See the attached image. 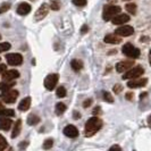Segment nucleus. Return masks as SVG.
Returning a JSON list of instances; mask_svg holds the SVG:
<instances>
[{
	"instance_id": "nucleus-1",
	"label": "nucleus",
	"mask_w": 151,
	"mask_h": 151,
	"mask_svg": "<svg viewBox=\"0 0 151 151\" xmlns=\"http://www.w3.org/2000/svg\"><path fill=\"white\" fill-rule=\"evenodd\" d=\"M102 127V121L98 117H91L85 124V136H92Z\"/></svg>"
},
{
	"instance_id": "nucleus-2",
	"label": "nucleus",
	"mask_w": 151,
	"mask_h": 151,
	"mask_svg": "<svg viewBox=\"0 0 151 151\" xmlns=\"http://www.w3.org/2000/svg\"><path fill=\"white\" fill-rule=\"evenodd\" d=\"M122 10V8L119 6H115V5H107L104 7V13H102V18L108 22L113 18L115 15L119 14Z\"/></svg>"
},
{
	"instance_id": "nucleus-3",
	"label": "nucleus",
	"mask_w": 151,
	"mask_h": 151,
	"mask_svg": "<svg viewBox=\"0 0 151 151\" xmlns=\"http://www.w3.org/2000/svg\"><path fill=\"white\" fill-rule=\"evenodd\" d=\"M144 73V68L142 66H135V67H131L129 69L126 70V73H124L123 78L125 80H132V78H136L142 76Z\"/></svg>"
},
{
	"instance_id": "nucleus-4",
	"label": "nucleus",
	"mask_w": 151,
	"mask_h": 151,
	"mask_svg": "<svg viewBox=\"0 0 151 151\" xmlns=\"http://www.w3.org/2000/svg\"><path fill=\"white\" fill-rule=\"evenodd\" d=\"M17 97H18V91L10 90V89L4 91V92L0 94L1 100H2L4 102H6V104H14L16 101V99H17Z\"/></svg>"
},
{
	"instance_id": "nucleus-5",
	"label": "nucleus",
	"mask_w": 151,
	"mask_h": 151,
	"mask_svg": "<svg viewBox=\"0 0 151 151\" xmlns=\"http://www.w3.org/2000/svg\"><path fill=\"white\" fill-rule=\"evenodd\" d=\"M123 53L125 55V56H127L129 58H137L139 56H140V50L135 48L133 45H131V43H126V45H123Z\"/></svg>"
},
{
	"instance_id": "nucleus-6",
	"label": "nucleus",
	"mask_w": 151,
	"mask_h": 151,
	"mask_svg": "<svg viewBox=\"0 0 151 151\" xmlns=\"http://www.w3.org/2000/svg\"><path fill=\"white\" fill-rule=\"evenodd\" d=\"M58 83V75L57 74H49L45 78V88L47 90L52 91Z\"/></svg>"
},
{
	"instance_id": "nucleus-7",
	"label": "nucleus",
	"mask_w": 151,
	"mask_h": 151,
	"mask_svg": "<svg viewBox=\"0 0 151 151\" xmlns=\"http://www.w3.org/2000/svg\"><path fill=\"white\" fill-rule=\"evenodd\" d=\"M6 59L10 66H18L23 63V57L19 53H8Z\"/></svg>"
},
{
	"instance_id": "nucleus-8",
	"label": "nucleus",
	"mask_w": 151,
	"mask_h": 151,
	"mask_svg": "<svg viewBox=\"0 0 151 151\" xmlns=\"http://www.w3.org/2000/svg\"><path fill=\"white\" fill-rule=\"evenodd\" d=\"M133 33H134V29L129 25H123L115 31V34H117L119 37H129Z\"/></svg>"
},
{
	"instance_id": "nucleus-9",
	"label": "nucleus",
	"mask_w": 151,
	"mask_h": 151,
	"mask_svg": "<svg viewBox=\"0 0 151 151\" xmlns=\"http://www.w3.org/2000/svg\"><path fill=\"white\" fill-rule=\"evenodd\" d=\"M148 83V78H132L131 81L127 82V86L131 89H137V88H142Z\"/></svg>"
},
{
	"instance_id": "nucleus-10",
	"label": "nucleus",
	"mask_w": 151,
	"mask_h": 151,
	"mask_svg": "<svg viewBox=\"0 0 151 151\" xmlns=\"http://www.w3.org/2000/svg\"><path fill=\"white\" fill-rule=\"evenodd\" d=\"M133 66H134V60H124L116 65V70L118 73H124V72H126L127 69H129Z\"/></svg>"
},
{
	"instance_id": "nucleus-11",
	"label": "nucleus",
	"mask_w": 151,
	"mask_h": 151,
	"mask_svg": "<svg viewBox=\"0 0 151 151\" xmlns=\"http://www.w3.org/2000/svg\"><path fill=\"white\" fill-rule=\"evenodd\" d=\"M48 13H49V6H48L47 4H43V5L35 12V15H34L35 21H41V19H43L45 16L48 15Z\"/></svg>"
},
{
	"instance_id": "nucleus-12",
	"label": "nucleus",
	"mask_w": 151,
	"mask_h": 151,
	"mask_svg": "<svg viewBox=\"0 0 151 151\" xmlns=\"http://www.w3.org/2000/svg\"><path fill=\"white\" fill-rule=\"evenodd\" d=\"M113 24L115 25H121V24H125V23H127L129 21V15H125V14H117V15H115L110 19Z\"/></svg>"
},
{
	"instance_id": "nucleus-13",
	"label": "nucleus",
	"mask_w": 151,
	"mask_h": 151,
	"mask_svg": "<svg viewBox=\"0 0 151 151\" xmlns=\"http://www.w3.org/2000/svg\"><path fill=\"white\" fill-rule=\"evenodd\" d=\"M19 76V73L16 69H9V70H5L2 73V78L4 81H14Z\"/></svg>"
},
{
	"instance_id": "nucleus-14",
	"label": "nucleus",
	"mask_w": 151,
	"mask_h": 151,
	"mask_svg": "<svg viewBox=\"0 0 151 151\" xmlns=\"http://www.w3.org/2000/svg\"><path fill=\"white\" fill-rule=\"evenodd\" d=\"M64 134L68 137H72V139H74L76 136H78V131L76 129L75 126H73V125H67L65 129H64Z\"/></svg>"
},
{
	"instance_id": "nucleus-15",
	"label": "nucleus",
	"mask_w": 151,
	"mask_h": 151,
	"mask_svg": "<svg viewBox=\"0 0 151 151\" xmlns=\"http://www.w3.org/2000/svg\"><path fill=\"white\" fill-rule=\"evenodd\" d=\"M13 125V121L10 118H8L6 116L0 117V129L2 131H8L10 129V126Z\"/></svg>"
},
{
	"instance_id": "nucleus-16",
	"label": "nucleus",
	"mask_w": 151,
	"mask_h": 151,
	"mask_svg": "<svg viewBox=\"0 0 151 151\" xmlns=\"http://www.w3.org/2000/svg\"><path fill=\"white\" fill-rule=\"evenodd\" d=\"M105 42L110 43V45H118L122 42V39L117 34H107L105 37Z\"/></svg>"
},
{
	"instance_id": "nucleus-17",
	"label": "nucleus",
	"mask_w": 151,
	"mask_h": 151,
	"mask_svg": "<svg viewBox=\"0 0 151 151\" xmlns=\"http://www.w3.org/2000/svg\"><path fill=\"white\" fill-rule=\"evenodd\" d=\"M31 12V6L29 4H26V2H22V4H19V6L17 7V14L18 15H27L29 13Z\"/></svg>"
},
{
	"instance_id": "nucleus-18",
	"label": "nucleus",
	"mask_w": 151,
	"mask_h": 151,
	"mask_svg": "<svg viewBox=\"0 0 151 151\" xmlns=\"http://www.w3.org/2000/svg\"><path fill=\"white\" fill-rule=\"evenodd\" d=\"M30 106H31V97H26V98H24L22 101L19 102L18 109H19L21 111H26V110L30 109Z\"/></svg>"
},
{
	"instance_id": "nucleus-19",
	"label": "nucleus",
	"mask_w": 151,
	"mask_h": 151,
	"mask_svg": "<svg viewBox=\"0 0 151 151\" xmlns=\"http://www.w3.org/2000/svg\"><path fill=\"white\" fill-rule=\"evenodd\" d=\"M21 129H22V121L18 119V121L15 123V125H14V129H13L12 137H13V139L17 137V136L19 135V133H21Z\"/></svg>"
},
{
	"instance_id": "nucleus-20",
	"label": "nucleus",
	"mask_w": 151,
	"mask_h": 151,
	"mask_svg": "<svg viewBox=\"0 0 151 151\" xmlns=\"http://www.w3.org/2000/svg\"><path fill=\"white\" fill-rule=\"evenodd\" d=\"M70 66H72V68L75 72H80L83 68V63H82V60H80V59H73V60L70 61Z\"/></svg>"
},
{
	"instance_id": "nucleus-21",
	"label": "nucleus",
	"mask_w": 151,
	"mask_h": 151,
	"mask_svg": "<svg viewBox=\"0 0 151 151\" xmlns=\"http://www.w3.org/2000/svg\"><path fill=\"white\" fill-rule=\"evenodd\" d=\"M40 123V117H39L38 115H30L29 116V118H27V124L29 125H37V124H39Z\"/></svg>"
},
{
	"instance_id": "nucleus-22",
	"label": "nucleus",
	"mask_w": 151,
	"mask_h": 151,
	"mask_svg": "<svg viewBox=\"0 0 151 151\" xmlns=\"http://www.w3.org/2000/svg\"><path fill=\"white\" fill-rule=\"evenodd\" d=\"M15 85V82L14 81H5V82H2V83H0V91H6L8 89H10L12 86H14Z\"/></svg>"
},
{
	"instance_id": "nucleus-23",
	"label": "nucleus",
	"mask_w": 151,
	"mask_h": 151,
	"mask_svg": "<svg viewBox=\"0 0 151 151\" xmlns=\"http://www.w3.org/2000/svg\"><path fill=\"white\" fill-rule=\"evenodd\" d=\"M65 110H66V106H65V104L58 102V104L56 105V109H55V113L57 114V115H61L63 113H65Z\"/></svg>"
},
{
	"instance_id": "nucleus-24",
	"label": "nucleus",
	"mask_w": 151,
	"mask_h": 151,
	"mask_svg": "<svg viewBox=\"0 0 151 151\" xmlns=\"http://www.w3.org/2000/svg\"><path fill=\"white\" fill-rule=\"evenodd\" d=\"M52 10H58L60 8V1L59 0H50V6Z\"/></svg>"
},
{
	"instance_id": "nucleus-25",
	"label": "nucleus",
	"mask_w": 151,
	"mask_h": 151,
	"mask_svg": "<svg viewBox=\"0 0 151 151\" xmlns=\"http://www.w3.org/2000/svg\"><path fill=\"white\" fill-rule=\"evenodd\" d=\"M0 116H6V117H12V116H15V111L13 109H4L1 113H0Z\"/></svg>"
},
{
	"instance_id": "nucleus-26",
	"label": "nucleus",
	"mask_w": 151,
	"mask_h": 151,
	"mask_svg": "<svg viewBox=\"0 0 151 151\" xmlns=\"http://www.w3.org/2000/svg\"><path fill=\"white\" fill-rule=\"evenodd\" d=\"M57 97H59V98H65L66 97V89L64 88V86H59L58 89H57Z\"/></svg>"
},
{
	"instance_id": "nucleus-27",
	"label": "nucleus",
	"mask_w": 151,
	"mask_h": 151,
	"mask_svg": "<svg viewBox=\"0 0 151 151\" xmlns=\"http://www.w3.org/2000/svg\"><path fill=\"white\" fill-rule=\"evenodd\" d=\"M126 10L129 12V14H135L136 13V5L135 4H127L126 5Z\"/></svg>"
},
{
	"instance_id": "nucleus-28",
	"label": "nucleus",
	"mask_w": 151,
	"mask_h": 151,
	"mask_svg": "<svg viewBox=\"0 0 151 151\" xmlns=\"http://www.w3.org/2000/svg\"><path fill=\"white\" fill-rule=\"evenodd\" d=\"M7 141H6V139L2 135H0V151L5 150L6 148H7Z\"/></svg>"
},
{
	"instance_id": "nucleus-29",
	"label": "nucleus",
	"mask_w": 151,
	"mask_h": 151,
	"mask_svg": "<svg viewBox=\"0 0 151 151\" xmlns=\"http://www.w3.org/2000/svg\"><path fill=\"white\" fill-rule=\"evenodd\" d=\"M10 49V45L8 42H1L0 43V52H5Z\"/></svg>"
},
{
	"instance_id": "nucleus-30",
	"label": "nucleus",
	"mask_w": 151,
	"mask_h": 151,
	"mask_svg": "<svg viewBox=\"0 0 151 151\" xmlns=\"http://www.w3.org/2000/svg\"><path fill=\"white\" fill-rule=\"evenodd\" d=\"M53 145V140L52 139H47L43 142V149H50Z\"/></svg>"
},
{
	"instance_id": "nucleus-31",
	"label": "nucleus",
	"mask_w": 151,
	"mask_h": 151,
	"mask_svg": "<svg viewBox=\"0 0 151 151\" xmlns=\"http://www.w3.org/2000/svg\"><path fill=\"white\" fill-rule=\"evenodd\" d=\"M9 8H10V4H9V2L2 4V5L0 6V14H4V13H6L7 10H9Z\"/></svg>"
},
{
	"instance_id": "nucleus-32",
	"label": "nucleus",
	"mask_w": 151,
	"mask_h": 151,
	"mask_svg": "<svg viewBox=\"0 0 151 151\" xmlns=\"http://www.w3.org/2000/svg\"><path fill=\"white\" fill-rule=\"evenodd\" d=\"M104 100L105 101H107V102H114V98L113 96L109 93V92H104Z\"/></svg>"
},
{
	"instance_id": "nucleus-33",
	"label": "nucleus",
	"mask_w": 151,
	"mask_h": 151,
	"mask_svg": "<svg viewBox=\"0 0 151 151\" xmlns=\"http://www.w3.org/2000/svg\"><path fill=\"white\" fill-rule=\"evenodd\" d=\"M73 4L78 7H83L86 5V0H73Z\"/></svg>"
},
{
	"instance_id": "nucleus-34",
	"label": "nucleus",
	"mask_w": 151,
	"mask_h": 151,
	"mask_svg": "<svg viewBox=\"0 0 151 151\" xmlns=\"http://www.w3.org/2000/svg\"><path fill=\"white\" fill-rule=\"evenodd\" d=\"M122 90H123V86H122L121 84H116V85L114 86V92H115V93H121Z\"/></svg>"
},
{
	"instance_id": "nucleus-35",
	"label": "nucleus",
	"mask_w": 151,
	"mask_h": 151,
	"mask_svg": "<svg viewBox=\"0 0 151 151\" xmlns=\"http://www.w3.org/2000/svg\"><path fill=\"white\" fill-rule=\"evenodd\" d=\"M91 104H92V100H91V99H88V100H85L83 102V107L84 108H88V107L91 106Z\"/></svg>"
},
{
	"instance_id": "nucleus-36",
	"label": "nucleus",
	"mask_w": 151,
	"mask_h": 151,
	"mask_svg": "<svg viewBox=\"0 0 151 151\" xmlns=\"http://www.w3.org/2000/svg\"><path fill=\"white\" fill-rule=\"evenodd\" d=\"M6 69H7V67H6V65H5V64H0V74H1V73H4Z\"/></svg>"
},
{
	"instance_id": "nucleus-37",
	"label": "nucleus",
	"mask_w": 151,
	"mask_h": 151,
	"mask_svg": "<svg viewBox=\"0 0 151 151\" xmlns=\"http://www.w3.org/2000/svg\"><path fill=\"white\" fill-rule=\"evenodd\" d=\"M89 31V26L88 25H83V27H82V30H81V33H85V32H88Z\"/></svg>"
},
{
	"instance_id": "nucleus-38",
	"label": "nucleus",
	"mask_w": 151,
	"mask_h": 151,
	"mask_svg": "<svg viewBox=\"0 0 151 151\" xmlns=\"http://www.w3.org/2000/svg\"><path fill=\"white\" fill-rule=\"evenodd\" d=\"M101 113V109H100V107H97V108H94V110H93V115H97V114H100Z\"/></svg>"
},
{
	"instance_id": "nucleus-39",
	"label": "nucleus",
	"mask_w": 151,
	"mask_h": 151,
	"mask_svg": "<svg viewBox=\"0 0 151 151\" xmlns=\"http://www.w3.org/2000/svg\"><path fill=\"white\" fill-rule=\"evenodd\" d=\"M110 150H122V148L118 147V145H113V147L110 148Z\"/></svg>"
},
{
	"instance_id": "nucleus-40",
	"label": "nucleus",
	"mask_w": 151,
	"mask_h": 151,
	"mask_svg": "<svg viewBox=\"0 0 151 151\" xmlns=\"http://www.w3.org/2000/svg\"><path fill=\"white\" fill-rule=\"evenodd\" d=\"M126 99L127 100H132L133 99V94L132 93H126Z\"/></svg>"
},
{
	"instance_id": "nucleus-41",
	"label": "nucleus",
	"mask_w": 151,
	"mask_h": 151,
	"mask_svg": "<svg viewBox=\"0 0 151 151\" xmlns=\"http://www.w3.org/2000/svg\"><path fill=\"white\" fill-rule=\"evenodd\" d=\"M80 117H81V114L80 113H74V118H75V119H77V118H80Z\"/></svg>"
},
{
	"instance_id": "nucleus-42",
	"label": "nucleus",
	"mask_w": 151,
	"mask_h": 151,
	"mask_svg": "<svg viewBox=\"0 0 151 151\" xmlns=\"http://www.w3.org/2000/svg\"><path fill=\"white\" fill-rule=\"evenodd\" d=\"M147 94H148L147 92H144V93H141V96H140V98H141V100H142V99L145 98V96H147Z\"/></svg>"
},
{
	"instance_id": "nucleus-43",
	"label": "nucleus",
	"mask_w": 151,
	"mask_h": 151,
	"mask_svg": "<svg viewBox=\"0 0 151 151\" xmlns=\"http://www.w3.org/2000/svg\"><path fill=\"white\" fill-rule=\"evenodd\" d=\"M26 145H27V142H26V143H21V144H19V148H23V147L25 148Z\"/></svg>"
},
{
	"instance_id": "nucleus-44",
	"label": "nucleus",
	"mask_w": 151,
	"mask_h": 151,
	"mask_svg": "<svg viewBox=\"0 0 151 151\" xmlns=\"http://www.w3.org/2000/svg\"><path fill=\"white\" fill-rule=\"evenodd\" d=\"M4 109H5V108H4V106H2V104L0 102V113H1V111H2Z\"/></svg>"
},
{
	"instance_id": "nucleus-45",
	"label": "nucleus",
	"mask_w": 151,
	"mask_h": 151,
	"mask_svg": "<svg viewBox=\"0 0 151 151\" xmlns=\"http://www.w3.org/2000/svg\"><path fill=\"white\" fill-rule=\"evenodd\" d=\"M0 39H1V35H0Z\"/></svg>"
},
{
	"instance_id": "nucleus-46",
	"label": "nucleus",
	"mask_w": 151,
	"mask_h": 151,
	"mask_svg": "<svg viewBox=\"0 0 151 151\" xmlns=\"http://www.w3.org/2000/svg\"><path fill=\"white\" fill-rule=\"evenodd\" d=\"M126 1H127V0H126Z\"/></svg>"
}]
</instances>
